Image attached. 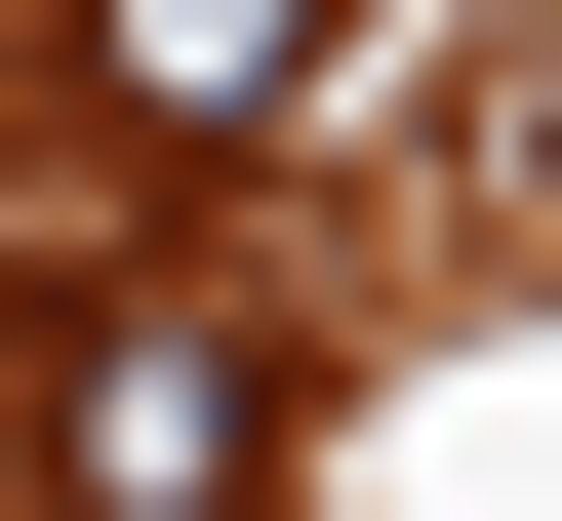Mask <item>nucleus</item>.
<instances>
[{"label":"nucleus","mask_w":562,"mask_h":521,"mask_svg":"<svg viewBox=\"0 0 562 521\" xmlns=\"http://www.w3.org/2000/svg\"><path fill=\"white\" fill-rule=\"evenodd\" d=\"M41 81L201 161V121H281V81H322V0H41Z\"/></svg>","instance_id":"f03ea898"},{"label":"nucleus","mask_w":562,"mask_h":521,"mask_svg":"<svg viewBox=\"0 0 562 521\" xmlns=\"http://www.w3.org/2000/svg\"><path fill=\"white\" fill-rule=\"evenodd\" d=\"M41 521H281V321H201V281L41 321Z\"/></svg>","instance_id":"f257e3e1"}]
</instances>
